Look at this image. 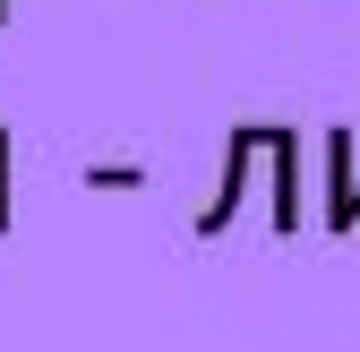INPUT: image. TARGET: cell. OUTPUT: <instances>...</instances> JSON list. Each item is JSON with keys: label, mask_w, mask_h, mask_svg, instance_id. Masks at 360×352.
Masks as SVG:
<instances>
[{"label": "cell", "mask_w": 360, "mask_h": 352, "mask_svg": "<svg viewBox=\"0 0 360 352\" xmlns=\"http://www.w3.org/2000/svg\"><path fill=\"white\" fill-rule=\"evenodd\" d=\"M257 146H266V129L257 120H240L232 129V172H223V189H214V206H198V241H214L223 224L240 215V198H249V163H257Z\"/></svg>", "instance_id": "cell-1"}, {"label": "cell", "mask_w": 360, "mask_h": 352, "mask_svg": "<svg viewBox=\"0 0 360 352\" xmlns=\"http://www.w3.org/2000/svg\"><path fill=\"white\" fill-rule=\"evenodd\" d=\"M326 224H360V163H352V129H326Z\"/></svg>", "instance_id": "cell-2"}, {"label": "cell", "mask_w": 360, "mask_h": 352, "mask_svg": "<svg viewBox=\"0 0 360 352\" xmlns=\"http://www.w3.org/2000/svg\"><path fill=\"white\" fill-rule=\"evenodd\" d=\"M266 163H275V232H300V172H292V129H266Z\"/></svg>", "instance_id": "cell-3"}, {"label": "cell", "mask_w": 360, "mask_h": 352, "mask_svg": "<svg viewBox=\"0 0 360 352\" xmlns=\"http://www.w3.org/2000/svg\"><path fill=\"white\" fill-rule=\"evenodd\" d=\"M86 181H95V189H146V172H138V163H95Z\"/></svg>", "instance_id": "cell-4"}, {"label": "cell", "mask_w": 360, "mask_h": 352, "mask_svg": "<svg viewBox=\"0 0 360 352\" xmlns=\"http://www.w3.org/2000/svg\"><path fill=\"white\" fill-rule=\"evenodd\" d=\"M18 224V206H9V129H0V232Z\"/></svg>", "instance_id": "cell-5"}, {"label": "cell", "mask_w": 360, "mask_h": 352, "mask_svg": "<svg viewBox=\"0 0 360 352\" xmlns=\"http://www.w3.org/2000/svg\"><path fill=\"white\" fill-rule=\"evenodd\" d=\"M0 26H9V0H0Z\"/></svg>", "instance_id": "cell-6"}]
</instances>
